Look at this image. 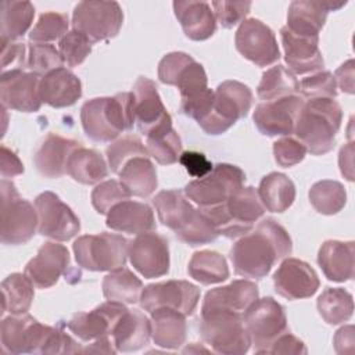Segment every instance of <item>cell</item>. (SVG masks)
<instances>
[{
	"mask_svg": "<svg viewBox=\"0 0 355 355\" xmlns=\"http://www.w3.org/2000/svg\"><path fill=\"white\" fill-rule=\"evenodd\" d=\"M150 313L151 337L155 345L178 349L184 344L187 333L186 315L171 308H158Z\"/></svg>",
	"mask_w": 355,
	"mask_h": 355,
	"instance_id": "obj_32",
	"label": "cell"
},
{
	"mask_svg": "<svg viewBox=\"0 0 355 355\" xmlns=\"http://www.w3.org/2000/svg\"><path fill=\"white\" fill-rule=\"evenodd\" d=\"M298 92L302 97L312 98H334L337 96V85L334 75L329 71H320L304 78L300 83Z\"/></svg>",
	"mask_w": 355,
	"mask_h": 355,
	"instance_id": "obj_52",
	"label": "cell"
},
{
	"mask_svg": "<svg viewBox=\"0 0 355 355\" xmlns=\"http://www.w3.org/2000/svg\"><path fill=\"white\" fill-rule=\"evenodd\" d=\"M135 157H148L147 147L137 136L128 135L107 147V159L112 172L119 173L122 166Z\"/></svg>",
	"mask_w": 355,
	"mask_h": 355,
	"instance_id": "obj_46",
	"label": "cell"
},
{
	"mask_svg": "<svg viewBox=\"0 0 355 355\" xmlns=\"http://www.w3.org/2000/svg\"><path fill=\"white\" fill-rule=\"evenodd\" d=\"M67 173L78 183L96 184L108 176V166L98 151L80 146L71 154Z\"/></svg>",
	"mask_w": 355,
	"mask_h": 355,
	"instance_id": "obj_35",
	"label": "cell"
},
{
	"mask_svg": "<svg viewBox=\"0 0 355 355\" xmlns=\"http://www.w3.org/2000/svg\"><path fill=\"white\" fill-rule=\"evenodd\" d=\"M33 283L24 273H11L1 282L3 311L11 315L26 313L32 305L35 291Z\"/></svg>",
	"mask_w": 355,
	"mask_h": 355,
	"instance_id": "obj_41",
	"label": "cell"
},
{
	"mask_svg": "<svg viewBox=\"0 0 355 355\" xmlns=\"http://www.w3.org/2000/svg\"><path fill=\"white\" fill-rule=\"evenodd\" d=\"M69 19L67 14L49 11L39 17V21L29 32V39L33 43H49L61 40L68 33Z\"/></svg>",
	"mask_w": 355,
	"mask_h": 355,
	"instance_id": "obj_45",
	"label": "cell"
},
{
	"mask_svg": "<svg viewBox=\"0 0 355 355\" xmlns=\"http://www.w3.org/2000/svg\"><path fill=\"white\" fill-rule=\"evenodd\" d=\"M234 43L237 51L257 67L272 65L280 58L273 31L259 19H244L236 31Z\"/></svg>",
	"mask_w": 355,
	"mask_h": 355,
	"instance_id": "obj_15",
	"label": "cell"
},
{
	"mask_svg": "<svg viewBox=\"0 0 355 355\" xmlns=\"http://www.w3.org/2000/svg\"><path fill=\"white\" fill-rule=\"evenodd\" d=\"M187 272L194 280L205 286L222 283L229 277V268L225 257L211 250L194 252L189 262Z\"/></svg>",
	"mask_w": 355,
	"mask_h": 355,
	"instance_id": "obj_38",
	"label": "cell"
},
{
	"mask_svg": "<svg viewBox=\"0 0 355 355\" xmlns=\"http://www.w3.org/2000/svg\"><path fill=\"white\" fill-rule=\"evenodd\" d=\"M141 291V280L126 268L112 270L103 279V294L108 301L135 304L140 300Z\"/></svg>",
	"mask_w": 355,
	"mask_h": 355,
	"instance_id": "obj_40",
	"label": "cell"
},
{
	"mask_svg": "<svg viewBox=\"0 0 355 355\" xmlns=\"http://www.w3.org/2000/svg\"><path fill=\"white\" fill-rule=\"evenodd\" d=\"M251 104L252 92L247 85L225 80L214 92L211 112L198 125L208 135H222L248 114Z\"/></svg>",
	"mask_w": 355,
	"mask_h": 355,
	"instance_id": "obj_8",
	"label": "cell"
},
{
	"mask_svg": "<svg viewBox=\"0 0 355 355\" xmlns=\"http://www.w3.org/2000/svg\"><path fill=\"white\" fill-rule=\"evenodd\" d=\"M132 93L135 96V121L140 133L147 136L159 125L172 121L154 80L140 76L133 85Z\"/></svg>",
	"mask_w": 355,
	"mask_h": 355,
	"instance_id": "obj_22",
	"label": "cell"
},
{
	"mask_svg": "<svg viewBox=\"0 0 355 355\" xmlns=\"http://www.w3.org/2000/svg\"><path fill=\"white\" fill-rule=\"evenodd\" d=\"M39 225L36 208L19 197L15 186L1 180V243L19 245L28 243Z\"/></svg>",
	"mask_w": 355,
	"mask_h": 355,
	"instance_id": "obj_9",
	"label": "cell"
},
{
	"mask_svg": "<svg viewBox=\"0 0 355 355\" xmlns=\"http://www.w3.org/2000/svg\"><path fill=\"white\" fill-rule=\"evenodd\" d=\"M179 162L184 166V169L187 171L189 175H191L193 178H197V179L205 176L214 168L211 161L202 153H198V151L182 153L179 157Z\"/></svg>",
	"mask_w": 355,
	"mask_h": 355,
	"instance_id": "obj_57",
	"label": "cell"
},
{
	"mask_svg": "<svg viewBox=\"0 0 355 355\" xmlns=\"http://www.w3.org/2000/svg\"><path fill=\"white\" fill-rule=\"evenodd\" d=\"M243 320L257 354H265L279 336L288 331L284 308L272 297L255 300L244 312Z\"/></svg>",
	"mask_w": 355,
	"mask_h": 355,
	"instance_id": "obj_12",
	"label": "cell"
},
{
	"mask_svg": "<svg viewBox=\"0 0 355 355\" xmlns=\"http://www.w3.org/2000/svg\"><path fill=\"white\" fill-rule=\"evenodd\" d=\"M211 7L214 8V15L216 21L226 29L233 28L239 22L241 24L245 15L250 12V1H212Z\"/></svg>",
	"mask_w": 355,
	"mask_h": 355,
	"instance_id": "obj_53",
	"label": "cell"
},
{
	"mask_svg": "<svg viewBox=\"0 0 355 355\" xmlns=\"http://www.w3.org/2000/svg\"><path fill=\"white\" fill-rule=\"evenodd\" d=\"M211 219L219 236L236 239L250 233L254 223L265 214L258 190L252 186L239 189L225 202L214 207H200Z\"/></svg>",
	"mask_w": 355,
	"mask_h": 355,
	"instance_id": "obj_5",
	"label": "cell"
},
{
	"mask_svg": "<svg viewBox=\"0 0 355 355\" xmlns=\"http://www.w3.org/2000/svg\"><path fill=\"white\" fill-rule=\"evenodd\" d=\"M111 341L108 340V336L105 337H101V338H97L94 340V343L87 347V348H83V352H105V354H115L116 349H114L111 347Z\"/></svg>",
	"mask_w": 355,
	"mask_h": 355,
	"instance_id": "obj_63",
	"label": "cell"
},
{
	"mask_svg": "<svg viewBox=\"0 0 355 355\" xmlns=\"http://www.w3.org/2000/svg\"><path fill=\"white\" fill-rule=\"evenodd\" d=\"M354 241H324L318 252V263L331 282H347L354 277Z\"/></svg>",
	"mask_w": 355,
	"mask_h": 355,
	"instance_id": "obj_30",
	"label": "cell"
},
{
	"mask_svg": "<svg viewBox=\"0 0 355 355\" xmlns=\"http://www.w3.org/2000/svg\"><path fill=\"white\" fill-rule=\"evenodd\" d=\"M35 17V7L29 1H11L1 3L0 12V37L1 42H15L32 25Z\"/></svg>",
	"mask_w": 355,
	"mask_h": 355,
	"instance_id": "obj_37",
	"label": "cell"
},
{
	"mask_svg": "<svg viewBox=\"0 0 355 355\" xmlns=\"http://www.w3.org/2000/svg\"><path fill=\"white\" fill-rule=\"evenodd\" d=\"M129 241L115 233L85 234L75 240L73 254L78 265L92 272H112L126 263Z\"/></svg>",
	"mask_w": 355,
	"mask_h": 355,
	"instance_id": "obj_6",
	"label": "cell"
},
{
	"mask_svg": "<svg viewBox=\"0 0 355 355\" xmlns=\"http://www.w3.org/2000/svg\"><path fill=\"white\" fill-rule=\"evenodd\" d=\"M37 232L55 241L71 240L80 230L79 218L53 191H43L35 198Z\"/></svg>",
	"mask_w": 355,
	"mask_h": 355,
	"instance_id": "obj_13",
	"label": "cell"
},
{
	"mask_svg": "<svg viewBox=\"0 0 355 355\" xmlns=\"http://www.w3.org/2000/svg\"><path fill=\"white\" fill-rule=\"evenodd\" d=\"M338 164L341 173L349 180H354V144L348 143L341 147L338 154Z\"/></svg>",
	"mask_w": 355,
	"mask_h": 355,
	"instance_id": "obj_62",
	"label": "cell"
},
{
	"mask_svg": "<svg viewBox=\"0 0 355 355\" xmlns=\"http://www.w3.org/2000/svg\"><path fill=\"white\" fill-rule=\"evenodd\" d=\"M293 250L287 230L275 219L266 218L244 234L230 250L234 273L250 279L265 277L273 265Z\"/></svg>",
	"mask_w": 355,
	"mask_h": 355,
	"instance_id": "obj_1",
	"label": "cell"
},
{
	"mask_svg": "<svg viewBox=\"0 0 355 355\" xmlns=\"http://www.w3.org/2000/svg\"><path fill=\"white\" fill-rule=\"evenodd\" d=\"M280 37L284 49V60L293 73L304 75L324 67L319 50V37L295 35L286 26L280 29Z\"/></svg>",
	"mask_w": 355,
	"mask_h": 355,
	"instance_id": "obj_23",
	"label": "cell"
},
{
	"mask_svg": "<svg viewBox=\"0 0 355 355\" xmlns=\"http://www.w3.org/2000/svg\"><path fill=\"white\" fill-rule=\"evenodd\" d=\"M25 50L26 47L22 42H1V73L26 67Z\"/></svg>",
	"mask_w": 355,
	"mask_h": 355,
	"instance_id": "obj_56",
	"label": "cell"
},
{
	"mask_svg": "<svg viewBox=\"0 0 355 355\" xmlns=\"http://www.w3.org/2000/svg\"><path fill=\"white\" fill-rule=\"evenodd\" d=\"M130 194L118 180H105L98 183L92 191V204L101 215H108L111 208L121 201L129 200Z\"/></svg>",
	"mask_w": 355,
	"mask_h": 355,
	"instance_id": "obj_50",
	"label": "cell"
},
{
	"mask_svg": "<svg viewBox=\"0 0 355 355\" xmlns=\"http://www.w3.org/2000/svg\"><path fill=\"white\" fill-rule=\"evenodd\" d=\"M275 290L287 300H302L312 297L319 286L318 273L304 261L287 258L273 275Z\"/></svg>",
	"mask_w": 355,
	"mask_h": 355,
	"instance_id": "obj_21",
	"label": "cell"
},
{
	"mask_svg": "<svg viewBox=\"0 0 355 355\" xmlns=\"http://www.w3.org/2000/svg\"><path fill=\"white\" fill-rule=\"evenodd\" d=\"M306 154L305 146L294 137H283L273 143L275 161L282 168H290L300 164Z\"/></svg>",
	"mask_w": 355,
	"mask_h": 355,
	"instance_id": "obj_54",
	"label": "cell"
},
{
	"mask_svg": "<svg viewBox=\"0 0 355 355\" xmlns=\"http://www.w3.org/2000/svg\"><path fill=\"white\" fill-rule=\"evenodd\" d=\"M153 204L159 222L175 233L184 227L194 216L196 208L179 190H162L154 198Z\"/></svg>",
	"mask_w": 355,
	"mask_h": 355,
	"instance_id": "obj_33",
	"label": "cell"
},
{
	"mask_svg": "<svg viewBox=\"0 0 355 355\" xmlns=\"http://www.w3.org/2000/svg\"><path fill=\"white\" fill-rule=\"evenodd\" d=\"M147 151L158 164L171 165L179 161L182 154V140L168 121L147 135Z\"/></svg>",
	"mask_w": 355,
	"mask_h": 355,
	"instance_id": "obj_39",
	"label": "cell"
},
{
	"mask_svg": "<svg viewBox=\"0 0 355 355\" xmlns=\"http://www.w3.org/2000/svg\"><path fill=\"white\" fill-rule=\"evenodd\" d=\"M64 60L60 51L49 43H31L28 47L26 68L36 75H46L61 68Z\"/></svg>",
	"mask_w": 355,
	"mask_h": 355,
	"instance_id": "obj_48",
	"label": "cell"
},
{
	"mask_svg": "<svg viewBox=\"0 0 355 355\" xmlns=\"http://www.w3.org/2000/svg\"><path fill=\"white\" fill-rule=\"evenodd\" d=\"M105 223L115 232L129 234H141L153 232L157 227L151 207L144 202L130 200H125L114 205L107 215Z\"/></svg>",
	"mask_w": 355,
	"mask_h": 355,
	"instance_id": "obj_29",
	"label": "cell"
},
{
	"mask_svg": "<svg viewBox=\"0 0 355 355\" xmlns=\"http://www.w3.org/2000/svg\"><path fill=\"white\" fill-rule=\"evenodd\" d=\"M207 73L201 64L191 60L187 65L182 68V71L178 73L173 86H178L180 92V100L194 97L204 90H207Z\"/></svg>",
	"mask_w": 355,
	"mask_h": 355,
	"instance_id": "obj_49",
	"label": "cell"
},
{
	"mask_svg": "<svg viewBox=\"0 0 355 355\" xmlns=\"http://www.w3.org/2000/svg\"><path fill=\"white\" fill-rule=\"evenodd\" d=\"M354 60H348L336 71L334 75V79L337 80L336 85H338L340 89L348 94L354 93Z\"/></svg>",
	"mask_w": 355,
	"mask_h": 355,
	"instance_id": "obj_60",
	"label": "cell"
},
{
	"mask_svg": "<svg viewBox=\"0 0 355 355\" xmlns=\"http://www.w3.org/2000/svg\"><path fill=\"white\" fill-rule=\"evenodd\" d=\"M245 182V173L236 165L218 164L209 173L191 180L184 194L198 207H214L225 202Z\"/></svg>",
	"mask_w": 355,
	"mask_h": 355,
	"instance_id": "obj_11",
	"label": "cell"
},
{
	"mask_svg": "<svg viewBox=\"0 0 355 355\" xmlns=\"http://www.w3.org/2000/svg\"><path fill=\"white\" fill-rule=\"evenodd\" d=\"M40 78L33 72L15 69L1 73L0 98L3 108L21 112H36L40 110L42 98L39 92Z\"/></svg>",
	"mask_w": 355,
	"mask_h": 355,
	"instance_id": "obj_18",
	"label": "cell"
},
{
	"mask_svg": "<svg viewBox=\"0 0 355 355\" xmlns=\"http://www.w3.org/2000/svg\"><path fill=\"white\" fill-rule=\"evenodd\" d=\"M175 234L180 241L191 247L211 243L219 236L211 219L200 208L196 209L193 219L184 227L178 230Z\"/></svg>",
	"mask_w": 355,
	"mask_h": 355,
	"instance_id": "obj_47",
	"label": "cell"
},
{
	"mask_svg": "<svg viewBox=\"0 0 355 355\" xmlns=\"http://www.w3.org/2000/svg\"><path fill=\"white\" fill-rule=\"evenodd\" d=\"M191 60H194L191 55L182 53V51H173L159 61L158 64V78L165 85H173L178 73L182 71L184 65H187Z\"/></svg>",
	"mask_w": 355,
	"mask_h": 355,
	"instance_id": "obj_55",
	"label": "cell"
},
{
	"mask_svg": "<svg viewBox=\"0 0 355 355\" xmlns=\"http://www.w3.org/2000/svg\"><path fill=\"white\" fill-rule=\"evenodd\" d=\"M343 6V3L334 6L331 3L295 0L288 6L286 28L295 35L319 37V32L326 22L329 11Z\"/></svg>",
	"mask_w": 355,
	"mask_h": 355,
	"instance_id": "obj_27",
	"label": "cell"
},
{
	"mask_svg": "<svg viewBox=\"0 0 355 355\" xmlns=\"http://www.w3.org/2000/svg\"><path fill=\"white\" fill-rule=\"evenodd\" d=\"M173 11L184 35L191 40H207L216 31V18L209 3L176 0L173 1Z\"/></svg>",
	"mask_w": 355,
	"mask_h": 355,
	"instance_id": "obj_28",
	"label": "cell"
},
{
	"mask_svg": "<svg viewBox=\"0 0 355 355\" xmlns=\"http://www.w3.org/2000/svg\"><path fill=\"white\" fill-rule=\"evenodd\" d=\"M258 196L265 209L280 214L293 205L295 200V186L286 175L272 172L262 178Z\"/></svg>",
	"mask_w": 355,
	"mask_h": 355,
	"instance_id": "obj_36",
	"label": "cell"
},
{
	"mask_svg": "<svg viewBox=\"0 0 355 355\" xmlns=\"http://www.w3.org/2000/svg\"><path fill=\"white\" fill-rule=\"evenodd\" d=\"M40 98L53 108L73 105L82 96L80 79L69 69L61 67L40 78Z\"/></svg>",
	"mask_w": 355,
	"mask_h": 355,
	"instance_id": "obj_26",
	"label": "cell"
},
{
	"mask_svg": "<svg viewBox=\"0 0 355 355\" xmlns=\"http://www.w3.org/2000/svg\"><path fill=\"white\" fill-rule=\"evenodd\" d=\"M1 347L8 354H76L83 348L64 330L33 316L11 315L1 322Z\"/></svg>",
	"mask_w": 355,
	"mask_h": 355,
	"instance_id": "obj_2",
	"label": "cell"
},
{
	"mask_svg": "<svg viewBox=\"0 0 355 355\" xmlns=\"http://www.w3.org/2000/svg\"><path fill=\"white\" fill-rule=\"evenodd\" d=\"M126 311L125 304L107 301L90 312L75 313L65 326L80 340L92 341L110 336Z\"/></svg>",
	"mask_w": 355,
	"mask_h": 355,
	"instance_id": "obj_20",
	"label": "cell"
},
{
	"mask_svg": "<svg viewBox=\"0 0 355 355\" xmlns=\"http://www.w3.org/2000/svg\"><path fill=\"white\" fill-rule=\"evenodd\" d=\"M298 87L300 85L295 75L286 67L276 65L263 72L257 93L261 100L270 101L293 96L298 92Z\"/></svg>",
	"mask_w": 355,
	"mask_h": 355,
	"instance_id": "obj_43",
	"label": "cell"
},
{
	"mask_svg": "<svg viewBox=\"0 0 355 355\" xmlns=\"http://www.w3.org/2000/svg\"><path fill=\"white\" fill-rule=\"evenodd\" d=\"M122 22L123 12L116 1H80L75 6L72 14L73 31L85 35L92 43L115 37Z\"/></svg>",
	"mask_w": 355,
	"mask_h": 355,
	"instance_id": "obj_10",
	"label": "cell"
},
{
	"mask_svg": "<svg viewBox=\"0 0 355 355\" xmlns=\"http://www.w3.org/2000/svg\"><path fill=\"white\" fill-rule=\"evenodd\" d=\"M82 144L72 139L49 133L33 155L37 172L49 179H58L67 173V164L71 154Z\"/></svg>",
	"mask_w": 355,
	"mask_h": 355,
	"instance_id": "obj_25",
	"label": "cell"
},
{
	"mask_svg": "<svg viewBox=\"0 0 355 355\" xmlns=\"http://www.w3.org/2000/svg\"><path fill=\"white\" fill-rule=\"evenodd\" d=\"M69 252L65 245L58 243H44L35 258H32L25 266V275L37 288H50L54 286L60 276L64 275L68 279L69 269Z\"/></svg>",
	"mask_w": 355,
	"mask_h": 355,
	"instance_id": "obj_19",
	"label": "cell"
},
{
	"mask_svg": "<svg viewBox=\"0 0 355 355\" xmlns=\"http://www.w3.org/2000/svg\"><path fill=\"white\" fill-rule=\"evenodd\" d=\"M308 349L305 344L297 338L295 336L290 334L288 331L279 336L265 351V354H306Z\"/></svg>",
	"mask_w": 355,
	"mask_h": 355,
	"instance_id": "obj_58",
	"label": "cell"
},
{
	"mask_svg": "<svg viewBox=\"0 0 355 355\" xmlns=\"http://www.w3.org/2000/svg\"><path fill=\"white\" fill-rule=\"evenodd\" d=\"M304 103L302 97L297 94L261 103L255 107L254 123L265 136H288L294 133Z\"/></svg>",
	"mask_w": 355,
	"mask_h": 355,
	"instance_id": "obj_17",
	"label": "cell"
},
{
	"mask_svg": "<svg viewBox=\"0 0 355 355\" xmlns=\"http://www.w3.org/2000/svg\"><path fill=\"white\" fill-rule=\"evenodd\" d=\"M128 257L132 266L146 279L161 277L169 272L168 240L158 233L137 234L129 241Z\"/></svg>",
	"mask_w": 355,
	"mask_h": 355,
	"instance_id": "obj_16",
	"label": "cell"
},
{
	"mask_svg": "<svg viewBox=\"0 0 355 355\" xmlns=\"http://www.w3.org/2000/svg\"><path fill=\"white\" fill-rule=\"evenodd\" d=\"M111 336L116 351H137L150 341L151 320L140 311L128 309L115 324Z\"/></svg>",
	"mask_w": 355,
	"mask_h": 355,
	"instance_id": "obj_31",
	"label": "cell"
},
{
	"mask_svg": "<svg viewBox=\"0 0 355 355\" xmlns=\"http://www.w3.org/2000/svg\"><path fill=\"white\" fill-rule=\"evenodd\" d=\"M119 182L130 196L148 197L158 184L157 171L148 157H135L129 159L119 171Z\"/></svg>",
	"mask_w": 355,
	"mask_h": 355,
	"instance_id": "obj_34",
	"label": "cell"
},
{
	"mask_svg": "<svg viewBox=\"0 0 355 355\" xmlns=\"http://www.w3.org/2000/svg\"><path fill=\"white\" fill-rule=\"evenodd\" d=\"M200 301V288L186 280H168L153 283L143 288L140 305L153 312L158 308H171L186 316L191 315Z\"/></svg>",
	"mask_w": 355,
	"mask_h": 355,
	"instance_id": "obj_14",
	"label": "cell"
},
{
	"mask_svg": "<svg viewBox=\"0 0 355 355\" xmlns=\"http://www.w3.org/2000/svg\"><path fill=\"white\" fill-rule=\"evenodd\" d=\"M258 286L251 280H234L227 286L209 290L201 306V313L211 311H227L244 315L250 305L258 300Z\"/></svg>",
	"mask_w": 355,
	"mask_h": 355,
	"instance_id": "obj_24",
	"label": "cell"
},
{
	"mask_svg": "<svg viewBox=\"0 0 355 355\" xmlns=\"http://www.w3.org/2000/svg\"><path fill=\"white\" fill-rule=\"evenodd\" d=\"M318 311L329 324H340L354 313L352 295L341 287H329L318 298Z\"/></svg>",
	"mask_w": 355,
	"mask_h": 355,
	"instance_id": "obj_42",
	"label": "cell"
},
{
	"mask_svg": "<svg viewBox=\"0 0 355 355\" xmlns=\"http://www.w3.org/2000/svg\"><path fill=\"white\" fill-rule=\"evenodd\" d=\"M334 347L338 354L354 351V326H344L334 336Z\"/></svg>",
	"mask_w": 355,
	"mask_h": 355,
	"instance_id": "obj_61",
	"label": "cell"
},
{
	"mask_svg": "<svg viewBox=\"0 0 355 355\" xmlns=\"http://www.w3.org/2000/svg\"><path fill=\"white\" fill-rule=\"evenodd\" d=\"M58 51L68 67H78L90 54L92 42L80 32L72 29L60 40Z\"/></svg>",
	"mask_w": 355,
	"mask_h": 355,
	"instance_id": "obj_51",
	"label": "cell"
},
{
	"mask_svg": "<svg viewBox=\"0 0 355 355\" xmlns=\"http://www.w3.org/2000/svg\"><path fill=\"white\" fill-rule=\"evenodd\" d=\"M200 333L211 348L223 355H241L250 349L251 338L243 315L227 311L201 313Z\"/></svg>",
	"mask_w": 355,
	"mask_h": 355,
	"instance_id": "obj_7",
	"label": "cell"
},
{
	"mask_svg": "<svg viewBox=\"0 0 355 355\" xmlns=\"http://www.w3.org/2000/svg\"><path fill=\"white\" fill-rule=\"evenodd\" d=\"M80 122L86 136L97 143L115 140L123 130H130L135 121V96L132 92L114 97H97L80 108Z\"/></svg>",
	"mask_w": 355,
	"mask_h": 355,
	"instance_id": "obj_3",
	"label": "cell"
},
{
	"mask_svg": "<svg viewBox=\"0 0 355 355\" xmlns=\"http://www.w3.org/2000/svg\"><path fill=\"white\" fill-rule=\"evenodd\" d=\"M0 169L3 179L14 178L24 172V165L18 155L4 144L0 147Z\"/></svg>",
	"mask_w": 355,
	"mask_h": 355,
	"instance_id": "obj_59",
	"label": "cell"
},
{
	"mask_svg": "<svg viewBox=\"0 0 355 355\" xmlns=\"http://www.w3.org/2000/svg\"><path fill=\"white\" fill-rule=\"evenodd\" d=\"M343 122V110L333 98H312L304 103L294 133L312 155L333 150Z\"/></svg>",
	"mask_w": 355,
	"mask_h": 355,
	"instance_id": "obj_4",
	"label": "cell"
},
{
	"mask_svg": "<svg viewBox=\"0 0 355 355\" xmlns=\"http://www.w3.org/2000/svg\"><path fill=\"white\" fill-rule=\"evenodd\" d=\"M309 201L319 214L334 215L344 208L347 191L337 180H319L309 190Z\"/></svg>",
	"mask_w": 355,
	"mask_h": 355,
	"instance_id": "obj_44",
	"label": "cell"
}]
</instances>
